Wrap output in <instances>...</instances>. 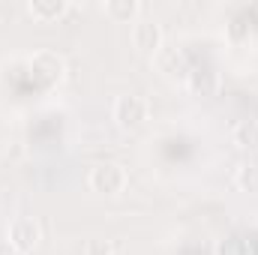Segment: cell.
<instances>
[{
  "mask_svg": "<svg viewBox=\"0 0 258 255\" xmlns=\"http://www.w3.org/2000/svg\"><path fill=\"white\" fill-rule=\"evenodd\" d=\"M0 255H18V249H15L9 240H0Z\"/></svg>",
  "mask_w": 258,
  "mask_h": 255,
  "instance_id": "cell-13",
  "label": "cell"
},
{
  "mask_svg": "<svg viewBox=\"0 0 258 255\" xmlns=\"http://www.w3.org/2000/svg\"><path fill=\"white\" fill-rule=\"evenodd\" d=\"M186 84H189V90H192L195 96H216L219 75L213 69H192L189 78H186Z\"/></svg>",
  "mask_w": 258,
  "mask_h": 255,
  "instance_id": "cell-6",
  "label": "cell"
},
{
  "mask_svg": "<svg viewBox=\"0 0 258 255\" xmlns=\"http://www.w3.org/2000/svg\"><path fill=\"white\" fill-rule=\"evenodd\" d=\"M126 168L120 162H99L90 171V189L99 192V195H120L126 189Z\"/></svg>",
  "mask_w": 258,
  "mask_h": 255,
  "instance_id": "cell-1",
  "label": "cell"
},
{
  "mask_svg": "<svg viewBox=\"0 0 258 255\" xmlns=\"http://www.w3.org/2000/svg\"><path fill=\"white\" fill-rule=\"evenodd\" d=\"M66 9H69L66 0H33V3H27V12L36 21H57Z\"/></svg>",
  "mask_w": 258,
  "mask_h": 255,
  "instance_id": "cell-7",
  "label": "cell"
},
{
  "mask_svg": "<svg viewBox=\"0 0 258 255\" xmlns=\"http://www.w3.org/2000/svg\"><path fill=\"white\" fill-rule=\"evenodd\" d=\"M132 45L144 54H156L162 48V27L153 18H141L132 27Z\"/></svg>",
  "mask_w": 258,
  "mask_h": 255,
  "instance_id": "cell-5",
  "label": "cell"
},
{
  "mask_svg": "<svg viewBox=\"0 0 258 255\" xmlns=\"http://www.w3.org/2000/svg\"><path fill=\"white\" fill-rule=\"evenodd\" d=\"M231 141L243 150H258V120H243L231 132Z\"/></svg>",
  "mask_w": 258,
  "mask_h": 255,
  "instance_id": "cell-8",
  "label": "cell"
},
{
  "mask_svg": "<svg viewBox=\"0 0 258 255\" xmlns=\"http://www.w3.org/2000/svg\"><path fill=\"white\" fill-rule=\"evenodd\" d=\"M30 72H33V78L42 84V87H51L54 81H60L66 72V63L60 54H54V51H36L33 57H30Z\"/></svg>",
  "mask_w": 258,
  "mask_h": 255,
  "instance_id": "cell-4",
  "label": "cell"
},
{
  "mask_svg": "<svg viewBox=\"0 0 258 255\" xmlns=\"http://www.w3.org/2000/svg\"><path fill=\"white\" fill-rule=\"evenodd\" d=\"M150 114V105L138 93H123L114 99V120L120 129H138Z\"/></svg>",
  "mask_w": 258,
  "mask_h": 255,
  "instance_id": "cell-2",
  "label": "cell"
},
{
  "mask_svg": "<svg viewBox=\"0 0 258 255\" xmlns=\"http://www.w3.org/2000/svg\"><path fill=\"white\" fill-rule=\"evenodd\" d=\"M39 237H42V231H39V222L36 219H30V216H15L12 222H9V243L18 249V255H30L36 249V243H39Z\"/></svg>",
  "mask_w": 258,
  "mask_h": 255,
  "instance_id": "cell-3",
  "label": "cell"
},
{
  "mask_svg": "<svg viewBox=\"0 0 258 255\" xmlns=\"http://www.w3.org/2000/svg\"><path fill=\"white\" fill-rule=\"evenodd\" d=\"M219 255H246V243L240 237H225L219 243Z\"/></svg>",
  "mask_w": 258,
  "mask_h": 255,
  "instance_id": "cell-11",
  "label": "cell"
},
{
  "mask_svg": "<svg viewBox=\"0 0 258 255\" xmlns=\"http://www.w3.org/2000/svg\"><path fill=\"white\" fill-rule=\"evenodd\" d=\"M234 183L243 192L258 195V162H243V165L237 168V174H234Z\"/></svg>",
  "mask_w": 258,
  "mask_h": 255,
  "instance_id": "cell-10",
  "label": "cell"
},
{
  "mask_svg": "<svg viewBox=\"0 0 258 255\" xmlns=\"http://www.w3.org/2000/svg\"><path fill=\"white\" fill-rule=\"evenodd\" d=\"M105 15L111 18V21H129V18H135L138 15V0H108L105 6Z\"/></svg>",
  "mask_w": 258,
  "mask_h": 255,
  "instance_id": "cell-9",
  "label": "cell"
},
{
  "mask_svg": "<svg viewBox=\"0 0 258 255\" xmlns=\"http://www.w3.org/2000/svg\"><path fill=\"white\" fill-rule=\"evenodd\" d=\"M84 255H111V246L105 240H93V243H87Z\"/></svg>",
  "mask_w": 258,
  "mask_h": 255,
  "instance_id": "cell-12",
  "label": "cell"
}]
</instances>
